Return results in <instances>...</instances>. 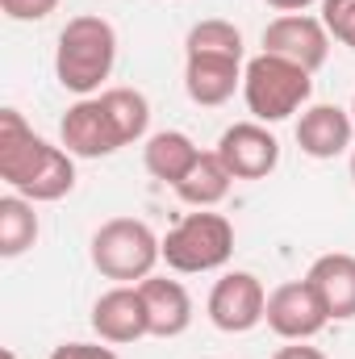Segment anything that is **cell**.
<instances>
[{"label":"cell","mask_w":355,"mask_h":359,"mask_svg":"<svg viewBox=\"0 0 355 359\" xmlns=\"http://www.w3.org/2000/svg\"><path fill=\"white\" fill-rule=\"evenodd\" d=\"M59 138H63V147H67L76 159H105V155L121 151L117 126H113L109 109L100 104V96H80V100L63 113Z\"/></svg>","instance_id":"cell-10"},{"label":"cell","mask_w":355,"mask_h":359,"mask_svg":"<svg viewBox=\"0 0 355 359\" xmlns=\"http://www.w3.org/2000/svg\"><path fill=\"white\" fill-rule=\"evenodd\" d=\"M217 159L230 168L234 180H264L280 163V142L264 121H239L217 138Z\"/></svg>","instance_id":"cell-9"},{"label":"cell","mask_w":355,"mask_h":359,"mask_svg":"<svg viewBox=\"0 0 355 359\" xmlns=\"http://www.w3.org/2000/svg\"><path fill=\"white\" fill-rule=\"evenodd\" d=\"M117 63V29L105 17H72L59 34L55 76L76 96H92Z\"/></svg>","instance_id":"cell-2"},{"label":"cell","mask_w":355,"mask_h":359,"mask_svg":"<svg viewBox=\"0 0 355 359\" xmlns=\"http://www.w3.org/2000/svg\"><path fill=\"white\" fill-rule=\"evenodd\" d=\"M159 259H163V238H155V230L138 217H113L92 234V268L105 280L138 284L155 271Z\"/></svg>","instance_id":"cell-4"},{"label":"cell","mask_w":355,"mask_h":359,"mask_svg":"<svg viewBox=\"0 0 355 359\" xmlns=\"http://www.w3.org/2000/svg\"><path fill=\"white\" fill-rule=\"evenodd\" d=\"M267 292L260 284V276L251 271H226L213 292H209V322L222 334H247L264 322Z\"/></svg>","instance_id":"cell-7"},{"label":"cell","mask_w":355,"mask_h":359,"mask_svg":"<svg viewBox=\"0 0 355 359\" xmlns=\"http://www.w3.org/2000/svg\"><path fill=\"white\" fill-rule=\"evenodd\" d=\"M355 121L347 109L339 104H309L297 121V147L309 159H335L351 147Z\"/></svg>","instance_id":"cell-14"},{"label":"cell","mask_w":355,"mask_h":359,"mask_svg":"<svg viewBox=\"0 0 355 359\" xmlns=\"http://www.w3.org/2000/svg\"><path fill=\"white\" fill-rule=\"evenodd\" d=\"M0 359H17V351H8V347H4V351H0Z\"/></svg>","instance_id":"cell-26"},{"label":"cell","mask_w":355,"mask_h":359,"mask_svg":"<svg viewBox=\"0 0 355 359\" xmlns=\"http://www.w3.org/2000/svg\"><path fill=\"white\" fill-rule=\"evenodd\" d=\"M230 255H234V226L222 213H209V209H196V213L180 217L163 234V264L172 271H184V276L226 268Z\"/></svg>","instance_id":"cell-5"},{"label":"cell","mask_w":355,"mask_h":359,"mask_svg":"<svg viewBox=\"0 0 355 359\" xmlns=\"http://www.w3.org/2000/svg\"><path fill=\"white\" fill-rule=\"evenodd\" d=\"M264 55H280L305 72H318L330 55V29L322 25V17L284 13L264 29Z\"/></svg>","instance_id":"cell-8"},{"label":"cell","mask_w":355,"mask_h":359,"mask_svg":"<svg viewBox=\"0 0 355 359\" xmlns=\"http://www.w3.org/2000/svg\"><path fill=\"white\" fill-rule=\"evenodd\" d=\"M351 180H355V151H351Z\"/></svg>","instance_id":"cell-27"},{"label":"cell","mask_w":355,"mask_h":359,"mask_svg":"<svg viewBox=\"0 0 355 359\" xmlns=\"http://www.w3.org/2000/svg\"><path fill=\"white\" fill-rule=\"evenodd\" d=\"M92 330L105 343H117V347L147 339L151 322H147V305H142L138 284H117V288L100 292L96 305H92Z\"/></svg>","instance_id":"cell-11"},{"label":"cell","mask_w":355,"mask_h":359,"mask_svg":"<svg viewBox=\"0 0 355 359\" xmlns=\"http://www.w3.org/2000/svg\"><path fill=\"white\" fill-rule=\"evenodd\" d=\"M322 25L330 29V38L355 50V0H322Z\"/></svg>","instance_id":"cell-21"},{"label":"cell","mask_w":355,"mask_h":359,"mask_svg":"<svg viewBox=\"0 0 355 359\" xmlns=\"http://www.w3.org/2000/svg\"><path fill=\"white\" fill-rule=\"evenodd\" d=\"M351 121H355V100H351Z\"/></svg>","instance_id":"cell-28"},{"label":"cell","mask_w":355,"mask_h":359,"mask_svg":"<svg viewBox=\"0 0 355 359\" xmlns=\"http://www.w3.org/2000/svg\"><path fill=\"white\" fill-rule=\"evenodd\" d=\"M100 104L109 109L113 126H117V138L121 147L147 138V126H151V104L138 88H105L100 92Z\"/></svg>","instance_id":"cell-19"},{"label":"cell","mask_w":355,"mask_h":359,"mask_svg":"<svg viewBox=\"0 0 355 359\" xmlns=\"http://www.w3.org/2000/svg\"><path fill=\"white\" fill-rule=\"evenodd\" d=\"M0 8L8 21H46L59 8V0H0Z\"/></svg>","instance_id":"cell-22"},{"label":"cell","mask_w":355,"mask_h":359,"mask_svg":"<svg viewBox=\"0 0 355 359\" xmlns=\"http://www.w3.org/2000/svg\"><path fill=\"white\" fill-rule=\"evenodd\" d=\"M243 59H226V55H188L184 59V92L192 104L201 109H217L226 104L234 92L243 88Z\"/></svg>","instance_id":"cell-12"},{"label":"cell","mask_w":355,"mask_h":359,"mask_svg":"<svg viewBox=\"0 0 355 359\" xmlns=\"http://www.w3.org/2000/svg\"><path fill=\"white\" fill-rule=\"evenodd\" d=\"M272 359H326L318 347H305V343H293V347H280Z\"/></svg>","instance_id":"cell-24"},{"label":"cell","mask_w":355,"mask_h":359,"mask_svg":"<svg viewBox=\"0 0 355 359\" xmlns=\"http://www.w3.org/2000/svg\"><path fill=\"white\" fill-rule=\"evenodd\" d=\"M305 280L314 284V292L326 305L330 322L355 318V255H343V251L322 255V259H314V268L305 271Z\"/></svg>","instance_id":"cell-15"},{"label":"cell","mask_w":355,"mask_h":359,"mask_svg":"<svg viewBox=\"0 0 355 359\" xmlns=\"http://www.w3.org/2000/svg\"><path fill=\"white\" fill-rule=\"evenodd\" d=\"M51 359H121L117 351H109V347H96V343H59Z\"/></svg>","instance_id":"cell-23"},{"label":"cell","mask_w":355,"mask_h":359,"mask_svg":"<svg viewBox=\"0 0 355 359\" xmlns=\"http://www.w3.org/2000/svg\"><path fill=\"white\" fill-rule=\"evenodd\" d=\"M264 322H267V330L280 334L284 343H309L314 334L326 330L330 313L318 301V292H314L309 280H288V284H280V288L267 292Z\"/></svg>","instance_id":"cell-6"},{"label":"cell","mask_w":355,"mask_h":359,"mask_svg":"<svg viewBox=\"0 0 355 359\" xmlns=\"http://www.w3.org/2000/svg\"><path fill=\"white\" fill-rule=\"evenodd\" d=\"M314 96V72L280 59V55H255L243 67V100L255 121L276 126L293 113H301Z\"/></svg>","instance_id":"cell-3"},{"label":"cell","mask_w":355,"mask_h":359,"mask_svg":"<svg viewBox=\"0 0 355 359\" xmlns=\"http://www.w3.org/2000/svg\"><path fill=\"white\" fill-rule=\"evenodd\" d=\"M267 8H276V13H301V8H309V4H322V0H264Z\"/></svg>","instance_id":"cell-25"},{"label":"cell","mask_w":355,"mask_h":359,"mask_svg":"<svg viewBox=\"0 0 355 359\" xmlns=\"http://www.w3.org/2000/svg\"><path fill=\"white\" fill-rule=\"evenodd\" d=\"M0 180L25 201H63L76 188V163L67 147L38 138L17 109H0Z\"/></svg>","instance_id":"cell-1"},{"label":"cell","mask_w":355,"mask_h":359,"mask_svg":"<svg viewBox=\"0 0 355 359\" xmlns=\"http://www.w3.org/2000/svg\"><path fill=\"white\" fill-rule=\"evenodd\" d=\"M138 292H142L147 322H151L155 339H180L192 326V297H188V288L180 280L147 276V280H138Z\"/></svg>","instance_id":"cell-13"},{"label":"cell","mask_w":355,"mask_h":359,"mask_svg":"<svg viewBox=\"0 0 355 359\" xmlns=\"http://www.w3.org/2000/svg\"><path fill=\"white\" fill-rule=\"evenodd\" d=\"M184 50L188 55H226V59H243V34L239 25L222 21V17H209V21H196L184 38Z\"/></svg>","instance_id":"cell-20"},{"label":"cell","mask_w":355,"mask_h":359,"mask_svg":"<svg viewBox=\"0 0 355 359\" xmlns=\"http://www.w3.org/2000/svg\"><path fill=\"white\" fill-rule=\"evenodd\" d=\"M230 168L217 159V151H201V159L188 168V176L176 184V196L184 205H192V209H213V205H222L226 201V192H230Z\"/></svg>","instance_id":"cell-17"},{"label":"cell","mask_w":355,"mask_h":359,"mask_svg":"<svg viewBox=\"0 0 355 359\" xmlns=\"http://www.w3.org/2000/svg\"><path fill=\"white\" fill-rule=\"evenodd\" d=\"M38 243V213L34 201H25L21 192L0 196V259H17Z\"/></svg>","instance_id":"cell-18"},{"label":"cell","mask_w":355,"mask_h":359,"mask_svg":"<svg viewBox=\"0 0 355 359\" xmlns=\"http://www.w3.org/2000/svg\"><path fill=\"white\" fill-rule=\"evenodd\" d=\"M196 159H201V147H196L188 134H180V130H159V134H151L147 147H142L147 172L155 180H163V184H172V188L188 176V168H192Z\"/></svg>","instance_id":"cell-16"}]
</instances>
